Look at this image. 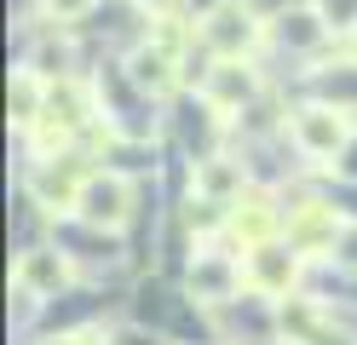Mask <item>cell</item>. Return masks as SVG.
<instances>
[{
  "mask_svg": "<svg viewBox=\"0 0 357 345\" xmlns=\"http://www.w3.org/2000/svg\"><path fill=\"white\" fill-rule=\"evenodd\" d=\"M190 190L202 196V201H236L242 196V167H236L231 155H208V161H196Z\"/></svg>",
  "mask_w": 357,
  "mask_h": 345,
  "instance_id": "8fae6325",
  "label": "cell"
},
{
  "mask_svg": "<svg viewBox=\"0 0 357 345\" xmlns=\"http://www.w3.org/2000/svg\"><path fill=\"white\" fill-rule=\"evenodd\" d=\"M277 230H282V213H277V201H271V196H248V190L236 196V207H231V236H236L242 247L271 242Z\"/></svg>",
  "mask_w": 357,
  "mask_h": 345,
  "instance_id": "ba28073f",
  "label": "cell"
},
{
  "mask_svg": "<svg viewBox=\"0 0 357 345\" xmlns=\"http://www.w3.org/2000/svg\"><path fill=\"white\" fill-rule=\"evenodd\" d=\"M75 219L93 230H121L132 219V178L121 173H86L81 196H75Z\"/></svg>",
  "mask_w": 357,
  "mask_h": 345,
  "instance_id": "7a4b0ae2",
  "label": "cell"
},
{
  "mask_svg": "<svg viewBox=\"0 0 357 345\" xmlns=\"http://www.w3.org/2000/svg\"><path fill=\"white\" fill-rule=\"evenodd\" d=\"M346 52L357 58V23H351V29H346Z\"/></svg>",
  "mask_w": 357,
  "mask_h": 345,
  "instance_id": "9a60e30c",
  "label": "cell"
},
{
  "mask_svg": "<svg viewBox=\"0 0 357 345\" xmlns=\"http://www.w3.org/2000/svg\"><path fill=\"white\" fill-rule=\"evenodd\" d=\"M242 282H248V265H242V259H225V253H196V265H190V293H196V299L219 305V299H231Z\"/></svg>",
  "mask_w": 357,
  "mask_h": 345,
  "instance_id": "8992f818",
  "label": "cell"
},
{
  "mask_svg": "<svg viewBox=\"0 0 357 345\" xmlns=\"http://www.w3.org/2000/svg\"><path fill=\"white\" fill-rule=\"evenodd\" d=\"M242 265H248V288L265 299H282L288 288L300 282V247L294 242H259V247H242Z\"/></svg>",
  "mask_w": 357,
  "mask_h": 345,
  "instance_id": "3957f363",
  "label": "cell"
},
{
  "mask_svg": "<svg viewBox=\"0 0 357 345\" xmlns=\"http://www.w3.org/2000/svg\"><path fill=\"white\" fill-rule=\"evenodd\" d=\"M35 12L47 23H75V17L93 12V0H35Z\"/></svg>",
  "mask_w": 357,
  "mask_h": 345,
  "instance_id": "7c38bea8",
  "label": "cell"
},
{
  "mask_svg": "<svg viewBox=\"0 0 357 345\" xmlns=\"http://www.w3.org/2000/svg\"><path fill=\"white\" fill-rule=\"evenodd\" d=\"M12 282L29 299H52L58 288H70V265H63V253H52V247H29L24 259H17Z\"/></svg>",
  "mask_w": 357,
  "mask_h": 345,
  "instance_id": "52a82bcc",
  "label": "cell"
},
{
  "mask_svg": "<svg viewBox=\"0 0 357 345\" xmlns=\"http://www.w3.org/2000/svg\"><path fill=\"white\" fill-rule=\"evenodd\" d=\"M334 253H340V259H346V265L357 270V224H346V242H340V247H334Z\"/></svg>",
  "mask_w": 357,
  "mask_h": 345,
  "instance_id": "4fadbf2b",
  "label": "cell"
},
{
  "mask_svg": "<svg viewBox=\"0 0 357 345\" xmlns=\"http://www.w3.org/2000/svg\"><path fill=\"white\" fill-rule=\"evenodd\" d=\"M127 81L150 92V98H162V92L178 86V52H173V40L155 35L150 46H139V52H127Z\"/></svg>",
  "mask_w": 357,
  "mask_h": 345,
  "instance_id": "277c9868",
  "label": "cell"
},
{
  "mask_svg": "<svg viewBox=\"0 0 357 345\" xmlns=\"http://www.w3.org/2000/svg\"><path fill=\"white\" fill-rule=\"evenodd\" d=\"M340 219H334V207H323V201H305V207H294L288 213V242H294L300 253H334V236H340Z\"/></svg>",
  "mask_w": 357,
  "mask_h": 345,
  "instance_id": "9c48e42d",
  "label": "cell"
},
{
  "mask_svg": "<svg viewBox=\"0 0 357 345\" xmlns=\"http://www.w3.org/2000/svg\"><path fill=\"white\" fill-rule=\"evenodd\" d=\"M196 35H202L219 58H242V52L259 40V23L242 12V6H219V12H208L202 23H196Z\"/></svg>",
  "mask_w": 357,
  "mask_h": 345,
  "instance_id": "5b68a950",
  "label": "cell"
},
{
  "mask_svg": "<svg viewBox=\"0 0 357 345\" xmlns=\"http://www.w3.org/2000/svg\"><path fill=\"white\" fill-rule=\"evenodd\" d=\"M254 86H259V81H254V69L242 63V58H219V63L208 69V86H202V92H208L213 109H242V104L254 98Z\"/></svg>",
  "mask_w": 357,
  "mask_h": 345,
  "instance_id": "30bf717a",
  "label": "cell"
},
{
  "mask_svg": "<svg viewBox=\"0 0 357 345\" xmlns=\"http://www.w3.org/2000/svg\"><path fill=\"white\" fill-rule=\"evenodd\" d=\"M288 138H294L300 155L334 161L346 150V138H351V121H346V109H334V104H300L294 121H288Z\"/></svg>",
  "mask_w": 357,
  "mask_h": 345,
  "instance_id": "6da1fadb",
  "label": "cell"
},
{
  "mask_svg": "<svg viewBox=\"0 0 357 345\" xmlns=\"http://www.w3.org/2000/svg\"><path fill=\"white\" fill-rule=\"evenodd\" d=\"M132 6H139V12H173L178 0H132Z\"/></svg>",
  "mask_w": 357,
  "mask_h": 345,
  "instance_id": "5bb4252c",
  "label": "cell"
}]
</instances>
